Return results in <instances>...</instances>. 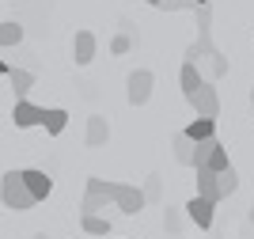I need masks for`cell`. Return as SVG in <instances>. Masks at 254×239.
Masks as SVG:
<instances>
[{"instance_id":"10","label":"cell","mask_w":254,"mask_h":239,"mask_svg":"<svg viewBox=\"0 0 254 239\" xmlns=\"http://www.w3.org/2000/svg\"><path fill=\"white\" fill-rule=\"evenodd\" d=\"M110 141V125H106L103 114H91L87 118V133H84V145L87 148H103Z\"/></svg>"},{"instance_id":"7","label":"cell","mask_w":254,"mask_h":239,"mask_svg":"<svg viewBox=\"0 0 254 239\" xmlns=\"http://www.w3.org/2000/svg\"><path fill=\"white\" fill-rule=\"evenodd\" d=\"M42 114H46V106L31 103V99H15V106H11L15 129H34V125H42Z\"/></svg>"},{"instance_id":"19","label":"cell","mask_w":254,"mask_h":239,"mask_svg":"<svg viewBox=\"0 0 254 239\" xmlns=\"http://www.w3.org/2000/svg\"><path fill=\"white\" fill-rule=\"evenodd\" d=\"M23 42V27L19 23H0V50H8V46H19Z\"/></svg>"},{"instance_id":"28","label":"cell","mask_w":254,"mask_h":239,"mask_svg":"<svg viewBox=\"0 0 254 239\" xmlns=\"http://www.w3.org/2000/svg\"><path fill=\"white\" fill-rule=\"evenodd\" d=\"M247 220H251V224H254V205H251V213H247Z\"/></svg>"},{"instance_id":"23","label":"cell","mask_w":254,"mask_h":239,"mask_svg":"<svg viewBox=\"0 0 254 239\" xmlns=\"http://www.w3.org/2000/svg\"><path fill=\"white\" fill-rule=\"evenodd\" d=\"M228 163H232V159H228V148H212V156H209V163H205V167H209V171H224V167H228Z\"/></svg>"},{"instance_id":"15","label":"cell","mask_w":254,"mask_h":239,"mask_svg":"<svg viewBox=\"0 0 254 239\" xmlns=\"http://www.w3.org/2000/svg\"><path fill=\"white\" fill-rule=\"evenodd\" d=\"M8 83H11V91H15V99H27L31 87H34V73H31V69H11Z\"/></svg>"},{"instance_id":"12","label":"cell","mask_w":254,"mask_h":239,"mask_svg":"<svg viewBox=\"0 0 254 239\" xmlns=\"http://www.w3.org/2000/svg\"><path fill=\"white\" fill-rule=\"evenodd\" d=\"M193 171H197V198L220 205V194H216V171H209V167H193Z\"/></svg>"},{"instance_id":"29","label":"cell","mask_w":254,"mask_h":239,"mask_svg":"<svg viewBox=\"0 0 254 239\" xmlns=\"http://www.w3.org/2000/svg\"><path fill=\"white\" fill-rule=\"evenodd\" d=\"M201 4H209V0H193V8H201Z\"/></svg>"},{"instance_id":"21","label":"cell","mask_w":254,"mask_h":239,"mask_svg":"<svg viewBox=\"0 0 254 239\" xmlns=\"http://www.w3.org/2000/svg\"><path fill=\"white\" fill-rule=\"evenodd\" d=\"M193 11H197V38H201V34H212V8L201 4V8H193Z\"/></svg>"},{"instance_id":"4","label":"cell","mask_w":254,"mask_h":239,"mask_svg":"<svg viewBox=\"0 0 254 239\" xmlns=\"http://www.w3.org/2000/svg\"><path fill=\"white\" fill-rule=\"evenodd\" d=\"M152 87H156V76H152L148 69H137V73H129V80H126V99L133 106H144L152 99Z\"/></svg>"},{"instance_id":"6","label":"cell","mask_w":254,"mask_h":239,"mask_svg":"<svg viewBox=\"0 0 254 239\" xmlns=\"http://www.w3.org/2000/svg\"><path fill=\"white\" fill-rule=\"evenodd\" d=\"M182 213H186V220H190V224H197L201 232L212 228V220H216V205H212V201H205V198H197V194L182 205Z\"/></svg>"},{"instance_id":"5","label":"cell","mask_w":254,"mask_h":239,"mask_svg":"<svg viewBox=\"0 0 254 239\" xmlns=\"http://www.w3.org/2000/svg\"><path fill=\"white\" fill-rule=\"evenodd\" d=\"M144 205H148V201H144V190L140 186H133V182H114V209H122L126 217H137Z\"/></svg>"},{"instance_id":"3","label":"cell","mask_w":254,"mask_h":239,"mask_svg":"<svg viewBox=\"0 0 254 239\" xmlns=\"http://www.w3.org/2000/svg\"><path fill=\"white\" fill-rule=\"evenodd\" d=\"M186 103L193 106V114H197V118H220V91L212 87V80H205Z\"/></svg>"},{"instance_id":"32","label":"cell","mask_w":254,"mask_h":239,"mask_svg":"<svg viewBox=\"0 0 254 239\" xmlns=\"http://www.w3.org/2000/svg\"><path fill=\"white\" fill-rule=\"evenodd\" d=\"M251 106H254V87H251Z\"/></svg>"},{"instance_id":"22","label":"cell","mask_w":254,"mask_h":239,"mask_svg":"<svg viewBox=\"0 0 254 239\" xmlns=\"http://www.w3.org/2000/svg\"><path fill=\"white\" fill-rule=\"evenodd\" d=\"M163 228H167L171 232V236H179V232H182V213H179V209H163Z\"/></svg>"},{"instance_id":"2","label":"cell","mask_w":254,"mask_h":239,"mask_svg":"<svg viewBox=\"0 0 254 239\" xmlns=\"http://www.w3.org/2000/svg\"><path fill=\"white\" fill-rule=\"evenodd\" d=\"M106 205H114V182H106V178H87L84 201H80V217H95V213H103Z\"/></svg>"},{"instance_id":"30","label":"cell","mask_w":254,"mask_h":239,"mask_svg":"<svg viewBox=\"0 0 254 239\" xmlns=\"http://www.w3.org/2000/svg\"><path fill=\"white\" fill-rule=\"evenodd\" d=\"M34 239H50V236H46V232H38V236H34Z\"/></svg>"},{"instance_id":"1","label":"cell","mask_w":254,"mask_h":239,"mask_svg":"<svg viewBox=\"0 0 254 239\" xmlns=\"http://www.w3.org/2000/svg\"><path fill=\"white\" fill-rule=\"evenodd\" d=\"M0 201H4L11 213H27V209L38 205V201L31 198V190L23 186V175H19V171H8V175L0 178Z\"/></svg>"},{"instance_id":"27","label":"cell","mask_w":254,"mask_h":239,"mask_svg":"<svg viewBox=\"0 0 254 239\" xmlns=\"http://www.w3.org/2000/svg\"><path fill=\"white\" fill-rule=\"evenodd\" d=\"M11 73V69H8V61H0V76H8Z\"/></svg>"},{"instance_id":"14","label":"cell","mask_w":254,"mask_h":239,"mask_svg":"<svg viewBox=\"0 0 254 239\" xmlns=\"http://www.w3.org/2000/svg\"><path fill=\"white\" fill-rule=\"evenodd\" d=\"M186 141H205V137H216V118H193L186 129H182Z\"/></svg>"},{"instance_id":"17","label":"cell","mask_w":254,"mask_h":239,"mask_svg":"<svg viewBox=\"0 0 254 239\" xmlns=\"http://www.w3.org/2000/svg\"><path fill=\"white\" fill-rule=\"evenodd\" d=\"M224 141L220 137H205V141H193V163L190 167H205L209 163V156H212V148H220Z\"/></svg>"},{"instance_id":"20","label":"cell","mask_w":254,"mask_h":239,"mask_svg":"<svg viewBox=\"0 0 254 239\" xmlns=\"http://www.w3.org/2000/svg\"><path fill=\"white\" fill-rule=\"evenodd\" d=\"M80 228H84L87 236H110V220L99 217V213L95 217H80Z\"/></svg>"},{"instance_id":"26","label":"cell","mask_w":254,"mask_h":239,"mask_svg":"<svg viewBox=\"0 0 254 239\" xmlns=\"http://www.w3.org/2000/svg\"><path fill=\"white\" fill-rule=\"evenodd\" d=\"M163 11H193V0H163Z\"/></svg>"},{"instance_id":"31","label":"cell","mask_w":254,"mask_h":239,"mask_svg":"<svg viewBox=\"0 0 254 239\" xmlns=\"http://www.w3.org/2000/svg\"><path fill=\"white\" fill-rule=\"evenodd\" d=\"M148 4H156V8H159V4H163V0H148Z\"/></svg>"},{"instance_id":"13","label":"cell","mask_w":254,"mask_h":239,"mask_svg":"<svg viewBox=\"0 0 254 239\" xmlns=\"http://www.w3.org/2000/svg\"><path fill=\"white\" fill-rule=\"evenodd\" d=\"M64 125H68V110H61V106H46V114H42V129H46V133L61 137Z\"/></svg>"},{"instance_id":"24","label":"cell","mask_w":254,"mask_h":239,"mask_svg":"<svg viewBox=\"0 0 254 239\" xmlns=\"http://www.w3.org/2000/svg\"><path fill=\"white\" fill-rule=\"evenodd\" d=\"M110 50H114L118 57H122V53H129V50H133V34H129V31L114 34V42H110Z\"/></svg>"},{"instance_id":"25","label":"cell","mask_w":254,"mask_h":239,"mask_svg":"<svg viewBox=\"0 0 254 239\" xmlns=\"http://www.w3.org/2000/svg\"><path fill=\"white\" fill-rule=\"evenodd\" d=\"M144 201H159V175H148V182H144Z\"/></svg>"},{"instance_id":"11","label":"cell","mask_w":254,"mask_h":239,"mask_svg":"<svg viewBox=\"0 0 254 239\" xmlns=\"http://www.w3.org/2000/svg\"><path fill=\"white\" fill-rule=\"evenodd\" d=\"M201 83H205L201 69H197V65H193V61H182V69H179V87H182V95H186V99H190V95L197 91V87H201Z\"/></svg>"},{"instance_id":"8","label":"cell","mask_w":254,"mask_h":239,"mask_svg":"<svg viewBox=\"0 0 254 239\" xmlns=\"http://www.w3.org/2000/svg\"><path fill=\"white\" fill-rule=\"evenodd\" d=\"M23 175V186L31 190V198L34 201H46L53 194V178L46 175V171H38V167H27V171H19Z\"/></svg>"},{"instance_id":"9","label":"cell","mask_w":254,"mask_h":239,"mask_svg":"<svg viewBox=\"0 0 254 239\" xmlns=\"http://www.w3.org/2000/svg\"><path fill=\"white\" fill-rule=\"evenodd\" d=\"M72 61L76 65H91V61H95V34H91V31H76V38H72Z\"/></svg>"},{"instance_id":"16","label":"cell","mask_w":254,"mask_h":239,"mask_svg":"<svg viewBox=\"0 0 254 239\" xmlns=\"http://www.w3.org/2000/svg\"><path fill=\"white\" fill-rule=\"evenodd\" d=\"M235 190H239V171L228 163L224 171H216V194H220V201H224V198H232Z\"/></svg>"},{"instance_id":"18","label":"cell","mask_w":254,"mask_h":239,"mask_svg":"<svg viewBox=\"0 0 254 239\" xmlns=\"http://www.w3.org/2000/svg\"><path fill=\"white\" fill-rule=\"evenodd\" d=\"M171 148H175V159H179L182 167L193 163V141H186L182 133H175V137H171Z\"/></svg>"}]
</instances>
